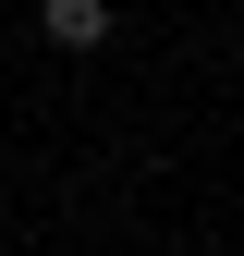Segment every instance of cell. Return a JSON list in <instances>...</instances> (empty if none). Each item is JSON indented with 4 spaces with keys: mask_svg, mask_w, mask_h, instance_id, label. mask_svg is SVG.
<instances>
[{
    "mask_svg": "<svg viewBox=\"0 0 244 256\" xmlns=\"http://www.w3.org/2000/svg\"><path fill=\"white\" fill-rule=\"evenodd\" d=\"M110 24H122L110 0H37V49H74L86 61V49H110Z\"/></svg>",
    "mask_w": 244,
    "mask_h": 256,
    "instance_id": "1",
    "label": "cell"
}]
</instances>
